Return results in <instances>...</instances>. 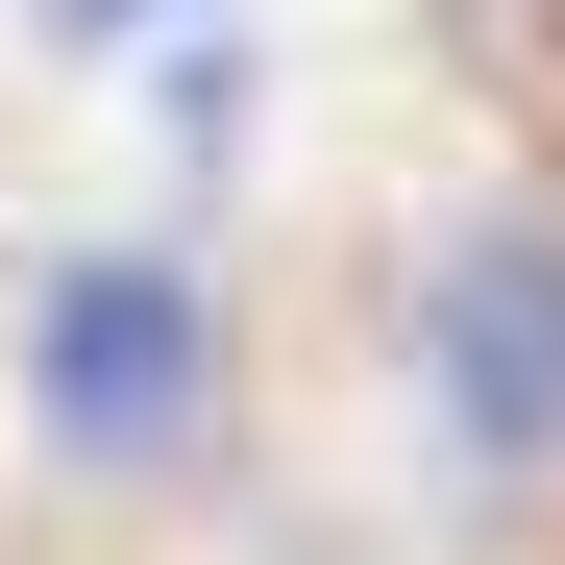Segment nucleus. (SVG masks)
Segmentation results:
<instances>
[{
	"label": "nucleus",
	"instance_id": "3",
	"mask_svg": "<svg viewBox=\"0 0 565 565\" xmlns=\"http://www.w3.org/2000/svg\"><path fill=\"white\" fill-rule=\"evenodd\" d=\"M50 25H74V50H198L222 0H50Z\"/></svg>",
	"mask_w": 565,
	"mask_h": 565
},
{
	"label": "nucleus",
	"instance_id": "1",
	"mask_svg": "<svg viewBox=\"0 0 565 565\" xmlns=\"http://www.w3.org/2000/svg\"><path fill=\"white\" fill-rule=\"evenodd\" d=\"M25 443L50 467H198L222 443V296L172 246H74L25 296Z\"/></svg>",
	"mask_w": 565,
	"mask_h": 565
},
{
	"label": "nucleus",
	"instance_id": "2",
	"mask_svg": "<svg viewBox=\"0 0 565 565\" xmlns=\"http://www.w3.org/2000/svg\"><path fill=\"white\" fill-rule=\"evenodd\" d=\"M418 418H443L467 492H565V198L443 222V270H418Z\"/></svg>",
	"mask_w": 565,
	"mask_h": 565
}]
</instances>
